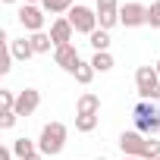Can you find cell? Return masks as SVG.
<instances>
[{"label": "cell", "instance_id": "3", "mask_svg": "<svg viewBox=\"0 0 160 160\" xmlns=\"http://www.w3.org/2000/svg\"><path fill=\"white\" fill-rule=\"evenodd\" d=\"M66 19L72 22V28L78 32V35H94L98 32V10H91V7H72L69 13H66Z\"/></svg>", "mask_w": 160, "mask_h": 160}, {"label": "cell", "instance_id": "24", "mask_svg": "<svg viewBox=\"0 0 160 160\" xmlns=\"http://www.w3.org/2000/svg\"><path fill=\"white\" fill-rule=\"evenodd\" d=\"M16 119H19V113H16V110H3V113H0V129H13V126H16Z\"/></svg>", "mask_w": 160, "mask_h": 160}, {"label": "cell", "instance_id": "13", "mask_svg": "<svg viewBox=\"0 0 160 160\" xmlns=\"http://www.w3.org/2000/svg\"><path fill=\"white\" fill-rule=\"evenodd\" d=\"M135 132L154 138V135L160 132V113H157V116H135Z\"/></svg>", "mask_w": 160, "mask_h": 160}, {"label": "cell", "instance_id": "26", "mask_svg": "<svg viewBox=\"0 0 160 160\" xmlns=\"http://www.w3.org/2000/svg\"><path fill=\"white\" fill-rule=\"evenodd\" d=\"M0 160H13V148H0Z\"/></svg>", "mask_w": 160, "mask_h": 160}, {"label": "cell", "instance_id": "11", "mask_svg": "<svg viewBox=\"0 0 160 160\" xmlns=\"http://www.w3.org/2000/svg\"><path fill=\"white\" fill-rule=\"evenodd\" d=\"M101 113V98L94 91H85V94H78L75 101V116H98Z\"/></svg>", "mask_w": 160, "mask_h": 160}, {"label": "cell", "instance_id": "30", "mask_svg": "<svg viewBox=\"0 0 160 160\" xmlns=\"http://www.w3.org/2000/svg\"><path fill=\"white\" fill-rule=\"evenodd\" d=\"M122 160H141V157H122Z\"/></svg>", "mask_w": 160, "mask_h": 160}, {"label": "cell", "instance_id": "16", "mask_svg": "<svg viewBox=\"0 0 160 160\" xmlns=\"http://www.w3.org/2000/svg\"><path fill=\"white\" fill-rule=\"evenodd\" d=\"M41 10H44V13H50V16H63V13H69V10H72V0H44Z\"/></svg>", "mask_w": 160, "mask_h": 160}, {"label": "cell", "instance_id": "7", "mask_svg": "<svg viewBox=\"0 0 160 160\" xmlns=\"http://www.w3.org/2000/svg\"><path fill=\"white\" fill-rule=\"evenodd\" d=\"M38 107H41V91L38 88H22L16 94V113L19 116H32Z\"/></svg>", "mask_w": 160, "mask_h": 160}, {"label": "cell", "instance_id": "32", "mask_svg": "<svg viewBox=\"0 0 160 160\" xmlns=\"http://www.w3.org/2000/svg\"><path fill=\"white\" fill-rule=\"evenodd\" d=\"M94 160H107V157H94Z\"/></svg>", "mask_w": 160, "mask_h": 160}, {"label": "cell", "instance_id": "12", "mask_svg": "<svg viewBox=\"0 0 160 160\" xmlns=\"http://www.w3.org/2000/svg\"><path fill=\"white\" fill-rule=\"evenodd\" d=\"M10 53H13V60L25 63V60H32V57H35V47H32V41H28V38H16V41H10Z\"/></svg>", "mask_w": 160, "mask_h": 160}, {"label": "cell", "instance_id": "15", "mask_svg": "<svg viewBox=\"0 0 160 160\" xmlns=\"http://www.w3.org/2000/svg\"><path fill=\"white\" fill-rule=\"evenodd\" d=\"M28 41H32L35 53H50V47H53V38H50L47 32H38V35H28Z\"/></svg>", "mask_w": 160, "mask_h": 160}, {"label": "cell", "instance_id": "5", "mask_svg": "<svg viewBox=\"0 0 160 160\" xmlns=\"http://www.w3.org/2000/svg\"><path fill=\"white\" fill-rule=\"evenodd\" d=\"M119 25H126V28L148 25V7H141V3H126V7H119Z\"/></svg>", "mask_w": 160, "mask_h": 160}, {"label": "cell", "instance_id": "6", "mask_svg": "<svg viewBox=\"0 0 160 160\" xmlns=\"http://www.w3.org/2000/svg\"><path fill=\"white\" fill-rule=\"evenodd\" d=\"M119 22V0H98V25L110 32Z\"/></svg>", "mask_w": 160, "mask_h": 160}, {"label": "cell", "instance_id": "21", "mask_svg": "<svg viewBox=\"0 0 160 160\" xmlns=\"http://www.w3.org/2000/svg\"><path fill=\"white\" fill-rule=\"evenodd\" d=\"M98 129V116H75V132H94Z\"/></svg>", "mask_w": 160, "mask_h": 160}, {"label": "cell", "instance_id": "10", "mask_svg": "<svg viewBox=\"0 0 160 160\" xmlns=\"http://www.w3.org/2000/svg\"><path fill=\"white\" fill-rule=\"evenodd\" d=\"M53 63L72 75V72H75V66H78V50H75V44H63V47H53Z\"/></svg>", "mask_w": 160, "mask_h": 160}, {"label": "cell", "instance_id": "25", "mask_svg": "<svg viewBox=\"0 0 160 160\" xmlns=\"http://www.w3.org/2000/svg\"><path fill=\"white\" fill-rule=\"evenodd\" d=\"M0 107H3V110H16V94L13 91H0Z\"/></svg>", "mask_w": 160, "mask_h": 160}, {"label": "cell", "instance_id": "23", "mask_svg": "<svg viewBox=\"0 0 160 160\" xmlns=\"http://www.w3.org/2000/svg\"><path fill=\"white\" fill-rule=\"evenodd\" d=\"M148 25L151 28H160V0H154V3L148 7Z\"/></svg>", "mask_w": 160, "mask_h": 160}, {"label": "cell", "instance_id": "31", "mask_svg": "<svg viewBox=\"0 0 160 160\" xmlns=\"http://www.w3.org/2000/svg\"><path fill=\"white\" fill-rule=\"evenodd\" d=\"M3 3H16V0H3Z\"/></svg>", "mask_w": 160, "mask_h": 160}, {"label": "cell", "instance_id": "33", "mask_svg": "<svg viewBox=\"0 0 160 160\" xmlns=\"http://www.w3.org/2000/svg\"><path fill=\"white\" fill-rule=\"evenodd\" d=\"M157 160H160V157H157Z\"/></svg>", "mask_w": 160, "mask_h": 160}, {"label": "cell", "instance_id": "4", "mask_svg": "<svg viewBox=\"0 0 160 160\" xmlns=\"http://www.w3.org/2000/svg\"><path fill=\"white\" fill-rule=\"evenodd\" d=\"M44 10L41 7H32V3H22L19 7V22H22V28L25 32H32V35H38V32H44Z\"/></svg>", "mask_w": 160, "mask_h": 160}, {"label": "cell", "instance_id": "9", "mask_svg": "<svg viewBox=\"0 0 160 160\" xmlns=\"http://www.w3.org/2000/svg\"><path fill=\"white\" fill-rule=\"evenodd\" d=\"M72 35H75V28H72V22H69L66 16H57V19L50 22V38H53V47L72 44Z\"/></svg>", "mask_w": 160, "mask_h": 160}, {"label": "cell", "instance_id": "22", "mask_svg": "<svg viewBox=\"0 0 160 160\" xmlns=\"http://www.w3.org/2000/svg\"><path fill=\"white\" fill-rule=\"evenodd\" d=\"M157 113H160V110H157V107H154L151 101H138V104H135V113H132V116H157Z\"/></svg>", "mask_w": 160, "mask_h": 160}, {"label": "cell", "instance_id": "18", "mask_svg": "<svg viewBox=\"0 0 160 160\" xmlns=\"http://www.w3.org/2000/svg\"><path fill=\"white\" fill-rule=\"evenodd\" d=\"M91 66H94V72H110V69H113V57H110V50L94 53V57H91Z\"/></svg>", "mask_w": 160, "mask_h": 160}, {"label": "cell", "instance_id": "19", "mask_svg": "<svg viewBox=\"0 0 160 160\" xmlns=\"http://www.w3.org/2000/svg\"><path fill=\"white\" fill-rule=\"evenodd\" d=\"M91 47H94V53H101V50H110V32L98 28V32L91 35Z\"/></svg>", "mask_w": 160, "mask_h": 160}, {"label": "cell", "instance_id": "14", "mask_svg": "<svg viewBox=\"0 0 160 160\" xmlns=\"http://www.w3.org/2000/svg\"><path fill=\"white\" fill-rule=\"evenodd\" d=\"M13 154H16L19 160H25V157L38 154V141H32V138H16V141H13Z\"/></svg>", "mask_w": 160, "mask_h": 160}, {"label": "cell", "instance_id": "28", "mask_svg": "<svg viewBox=\"0 0 160 160\" xmlns=\"http://www.w3.org/2000/svg\"><path fill=\"white\" fill-rule=\"evenodd\" d=\"M25 3H32V7H38V3H44V0H25Z\"/></svg>", "mask_w": 160, "mask_h": 160}, {"label": "cell", "instance_id": "2", "mask_svg": "<svg viewBox=\"0 0 160 160\" xmlns=\"http://www.w3.org/2000/svg\"><path fill=\"white\" fill-rule=\"evenodd\" d=\"M135 88H138V101H160V75L154 66H138L135 69Z\"/></svg>", "mask_w": 160, "mask_h": 160}, {"label": "cell", "instance_id": "1", "mask_svg": "<svg viewBox=\"0 0 160 160\" xmlns=\"http://www.w3.org/2000/svg\"><path fill=\"white\" fill-rule=\"evenodd\" d=\"M66 135H69V129H66L63 122H47V126L41 129L38 151H41L44 157H57V154L66 148Z\"/></svg>", "mask_w": 160, "mask_h": 160}, {"label": "cell", "instance_id": "27", "mask_svg": "<svg viewBox=\"0 0 160 160\" xmlns=\"http://www.w3.org/2000/svg\"><path fill=\"white\" fill-rule=\"evenodd\" d=\"M25 160H44V154L38 151V154H32V157H25Z\"/></svg>", "mask_w": 160, "mask_h": 160}, {"label": "cell", "instance_id": "17", "mask_svg": "<svg viewBox=\"0 0 160 160\" xmlns=\"http://www.w3.org/2000/svg\"><path fill=\"white\" fill-rule=\"evenodd\" d=\"M75 82L78 85H91V78H94V66L91 63H85V60H78V66H75Z\"/></svg>", "mask_w": 160, "mask_h": 160}, {"label": "cell", "instance_id": "29", "mask_svg": "<svg viewBox=\"0 0 160 160\" xmlns=\"http://www.w3.org/2000/svg\"><path fill=\"white\" fill-rule=\"evenodd\" d=\"M154 69H157V75H160V60H157V63H154Z\"/></svg>", "mask_w": 160, "mask_h": 160}, {"label": "cell", "instance_id": "20", "mask_svg": "<svg viewBox=\"0 0 160 160\" xmlns=\"http://www.w3.org/2000/svg\"><path fill=\"white\" fill-rule=\"evenodd\" d=\"M160 157V141L157 138H148L144 141V151H141V160H157Z\"/></svg>", "mask_w": 160, "mask_h": 160}, {"label": "cell", "instance_id": "8", "mask_svg": "<svg viewBox=\"0 0 160 160\" xmlns=\"http://www.w3.org/2000/svg\"><path fill=\"white\" fill-rule=\"evenodd\" d=\"M144 141H148V135H141V132H122L119 135V151H122V157H141V151H144Z\"/></svg>", "mask_w": 160, "mask_h": 160}]
</instances>
